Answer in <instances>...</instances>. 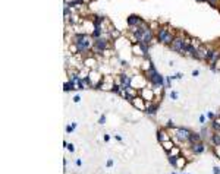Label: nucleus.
<instances>
[{
	"mask_svg": "<svg viewBox=\"0 0 220 174\" xmlns=\"http://www.w3.org/2000/svg\"><path fill=\"white\" fill-rule=\"evenodd\" d=\"M140 95H141L147 102H153L156 100V95H157V94L154 92L153 86H144L142 89H140Z\"/></svg>",
	"mask_w": 220,
	"mask_h": 174,
	"instance_id": "obj_4",
	"label": "nucleus"
},
{
	"mask_svg": "<svg viewBox=\"0 0 220 174\" xmlns=\"http://www.w3.org/2000/svg\"><path fill=\"white\" fill-rule=\"evenodd\" d=\"M109 35H110V38H112V41L114 43V41H118V39H120L122 38V32L119 31V29H116V28H113L110 32H109Z\"/></svg>",
	"mask_w": 220,
	"mask_h": 174,
	"instance_id": "obj_19",
	"label": "nucleus"
},
{
	"mask_svg": "<svg viewBox=\"0 0 220 174\" xmlns=\"http://www.w3.org/2000/svg\"><path fill=\"white\" fill-rule=\"evenodd\" d=\"M82 63H84L85 68H88L93 70V69H97V66H98V59H97L94 54H93V56H87V57H84Z\"/></svg>",
	"mask_w": 220,
	"mask_h": 174,
	"instance_id": "obj_7",
	"label": "nucleus"
},
{
	"mask_svg": "<svg viewBox=\"0 0 220 174\" xmlns=\"http://www.w3.org/2000/svg\"><path fill=\"white\" fill-rule=\"evenodd\" d=\"M183 174H189V173H183Z\"/></svg>",
	"mask_w": 220,
	"mask_h": 174,
	"instance_id": "obj_44",
	"label": "nucleus"
},
{
	"mask_svg": "<svg viewBox=\"0 0 220 174\" xmlns=\"http://www.w3.org/2000/svg\"><path fill=\"white\" fill-rule=\"evenodd\" d=\"M207 3L210 6H213V7H217V3H219V0H207Z\"/></svg>",
	"mask_w": 220,
	"mask_h": 174,
	"instance_id": "obj_27",
	"label": "nucleus"
},
{
	"mask_svg": "<svg viewBox=\"0 0 220 174\" xmlns=\"http://www.w3.org/2000/svg\"><path fill=\"white\" fill-rule=\"evenodd\" d=\"M172 29L167 27V25H160V28L156 31V39H157L160 44H163L164 39H166V37H167V34H169Z\"/></svg>",
	"mask_w": 220,
	"mask_h": 174,
	"instance_id": "obj_5",
	"label": "nucleus"
},
{
	"mask_svg": "<svg viewBox=\"0 0 220 174\" xmlns=\"http://www.w3.org/2000/svg\"><path fill=\"white\" fill-rule=\"evenodd\" d=\"M75 165H76V167H81V165H82V160H81V158H76V160H75Z\"/></svg>",
	"mask_w": 220,
	"mask_h": 174,
	"instance_id": "obj_33",
	"label": "nucleus"
},
{
	"mask_svg": "<svg viewBox=\"0 0 220 174\" xmlns=\"http://www.w3.org/2000/svg\"><path fill=\"white\" fill-rule=\"evenodd\" d=\"M132 53H134L136 57H140V59H144V57H147L145 51L142 50V47H141V44H140V43H138V44H132Z\"/></svg>",
	"mask_w": 220,
	"mask_h": 174,
	"instance_id": "obj_14",
	"label": "nucleus"
},
{
	"mask_svg": "<svg viewBox=\"0 0 220 174\" xmlns=\"http://www.w3.org/2000/svg\"><path fill=\"white\" fill-rule=\"evenodd\" d=\"M160 145H162V148H163V149H164L166 152H169L170 149H172V148H173V146L176 145V143H175V142H173L172 139H170V140H166V142H162Z\"/></svg>",
	"mask_w": 220,
	"mask_h": 174,
	"instance_id": "obj_20",
	"label": "nucleus"
},
{
	"mask_svg": "<svg viewBox=\"0 0 220 174\" xmlns=\"http://www.w3.org/2000/svg\"><path fill=\"white\" fill-rule=\"evenodd\" d=\"M205 120H207V117H205V114H201V116H200V118H198V122H200L201 124H204V123H205Z\"/></svg>",
	"mask_w": 220,
	"mask_h": 174,
	"instance_id": "obj_29",
	"label": "nucleus"
},
{
	"mask_svg": "<svg viewBox=\"0 0 220 174\" xmlns=\"http://www.w3.org/2000/svg\"><path fill=\"white\" fill-rule=\"evenodd\" d=\"M119 76H120V84H122V86H123V88H128V86H131V82H132V76L126 75L125 72L120 73Z\"/></svg>",
	"mask_w": 220,
	"mask_h": 174,
	"instance_id": "obj_16",
	"label": "nucleus"
},
{
	"mask_svg": "<svg viewBox=\"0 0 220 174\" xmlns=\"http://www.w3.org/2000/svg\"><path fill=\"white\" fill-rule=\"evenodd\" d=\"M173 133H175V136L178 138L179 142H186L188 143V140L192 135V130L188 129V127H175Z\"/></svg>",
	"mask_w": 220,
	"mask_h": 174,
	"instance_id": "obj_3",
	"label": "nucleus"
},
{
	"mask_svg": "<svg viewBox=\"0 0 220 174\" xmlns=\"http://www.w3.org/2000/svg\"><path fill=\"white\" fill-rule=\"evenodd\" d=\"M213 174H220V168L217 167V165H214V167H213Z\"/></svg>",
	"mask_w": 220,
	"mask_h": 174,
	"instance_id": "obj_38",
	"label": "nucleus"
},
{
	"mask_svg": "<svg viewBox=\"0 0 220 174\" xmlns=\"http://www.w3.org/2000/svg\"><path fill=\"white\" fill-rule=\"evenodd\" d=\"M219 60H220V50L219 48H213V47H211L210 54H209V57H207L205 62L209 63V64H216Z\"/></svg>",
	"mask_w": 220,
	"mask_h": 174,
	"instance_id": "obj_9",
	"label": "nucleus"
},
{
	"mask_svg": "<svg viewBox=\"0 0 220 174\" xmlns=\"http://www.w3.org/2000/svg\"><path fill=\"white\" fill-rule=\"evenodd\" d=\"M103 78H104V75H103L100 70H97V69L90 70L88 79H90L91 88H93V89H100V85H101V82H103Z\"/></svg>",
	"mask_w": 220,
	"mask_h": 174,
	"instance_id": "obj_1",
	"label": "nucleus"
},
{
	"mask_svg": "<svg viewBox=\"0 0 220 174\" xmlns=\"http://www.w3.org/2000/svg\"><path fill=\"white\" fill-rule=\"evenodd\" d=\"M98 123H100V124L106 123V116H100V117H98Z\"/></svg>",
	"mask_w": 220,
	"mask_h": 174,
	"instance_id": "obj_31",
	"label": "nucleus"
},
{
	"mask_svg": "<svg viewBox=\"0 0 220 174\" xmlns=\"http://www.w3.org/2000/svg\"><path fill=\"white\" fill-rule=\"evenodd\" d=\"M200 142H204L203 136L200 135V133H197V132H192L191 138H189V140H188V145L191 146V145H194V143H200Z\"/></svg>",
	"mask_w": 220,
	"mask_h": 174,
	"instance_id": "obj_17",
	"label": "nucleus"
},
{
	"mask_svg": "<svg viewBox=\"0 0 220 174\" xmlns=\"http://www.w3.org/2000/svg\"><path fill=\"white\" fill-rule=\"evenodd\" d=\"M189 148H191V152L194 154V155H201L203 152H205V145H204V142L194 143V145H191Z\"/></svg>",
	"mask_w": 220,
	"mask_h": 174,
	"instance_id": "obj_11",
	"label": "nucleus"
},
{
	"mask_svg": "<svg viewBox=\"0 0 220 174\" xmlns=\"http://www.w3.org/2000/svg\"><path fill=\"white\" fill-rule=\"evenodd\" d=\"M66 165H68V160H66V158H65V160H63V167H65V168H66Z\"/></svg>",
	"mask_w": 220,
	"mask_h": 174,
	"instance_id": "obj_42",
	"label": "nucleus"
},
{
	"mask_svg": "<svg viewBox=\"0 0 220 174\" xmlns=\"http://www.w3.org/2000/svg\"><path fill=\"white\" fill-rule=\"evenodd\" d=\"M126 22H128L129 27H144V25H147L145 21H144L142 18L136 16V15H131V16H128Z\"/></svg>",
	"mask_w": 220,
	"mask_h": 174,
	"instance_id": "obj_8",
	"label": "nucleus"
},
{
	"mask_svg": "<svg viewBox=\"0 0 220 174\" xmlns=\"http://www.w3.org/2000/svg\"><path fill=\"white\" fill-rule=\"evenodd\" d=\"M182 76H183L182 73H176V75H173V76H172V79H182Z\"/></svg>",
	"mask_w": 220,
	"mask_h": 174,
	"instance_id": "obj_37",
	"label": "nucleus"
},
{
	"mask_svg": "<svg viewBox=\"0 0 220 174\" xmlns=\"http://www.w3.org/2000/svg\"><path fill=\"white\" fill-rule=\"evenodd\" d=\"M181 152H182L181 148H179L178 145H175L169 152H167V157H179V155H181Z\"/></svg>",
	"mask_w": 220,
	"mask_h": 174,
	"instance_id": "obj_21",
	"label": "nucleus"
},
{
	"mask_svg": "<svg viewBox=\"0 0 220 174\" xmlns=\"http://www.w3.org/2000/svg\"><path fill=\"white\" fill-rule=\"evenodd\" d=\"M172 138H170L169 132H167V129H158L157 130V140L162 143V142H166V140H170Z\"/></svg>",
	"mask_w": 220,
	"mask_h": 174,
	"instance_id": "obj_13",
	"label": "nucleus"
},
{
	"mask_svg": "<svg viewBox=\"0 0 220 174\" xmlns=\"http://www.w3.org/2000/svg\"><path fill=\"white\" fill-rule=\"evenodd\" d=\"M186 163H188V160H186L183 155H179V157H176L175 167H173V168H176V170H183V168L186 167Z\"/></svg>",
	"mask_w": 220,
	"mask_h": 174,
	"instance_id": "obj_15",
	"label": "nucleus"
},
{
	"mask_svg": "<svg viewBox=\"0 0 220 174\" xmlns=\"http://www.w3.org/2000/svg\"><path fill=\"white\" fill-rule=\"evenodd\" d=\"M211 146L214 148V146H219L220 145V132H213V135H211V139L209 140Z\"/></svg>",
	"mask_w": 220,
	"mask_h": 174,
	"instance_id": "obj_18",
	"label": "nucleus"
},
{
	"mask_svg": "<svg viewBox=\"0 0 220 174\" xmlns=\"http://www.w3.org/2000/svg\"><path fill=\"white\" fill-rule=\"evenodd\" d=\"M63 91L65 92H71V91H76V86L71 82V81H68V82H65L63 84Z\"/></svg>",
	"mask_w": 220,
	"mask_h": 174,
	"instance_id": "obj_22",
	"label": "nucleus"
},
{
	"mask_svg": "<svg viewBox=\"0 0 220 174\" xmlns=\"http://www.w3.org/2000/svg\"><path fill=\"white\" fill-rule=\"evenodd\" d=\"M75 127H76V123H75V122L68 124V126H66V133H72L73 130H75Z\"/></svg>",
	"mask_w": 220,
	"mask_h": 174,
	"instance_id": "obj_24",
	"label": "nucleus"
},
{
	"mask_svg": "<svg viewBox=\"0 0 220 174\" xmlns=\"http://www.w3.org/2000/svg\"><path fill=\"white\" fill-rule=\"evenodd\" d=\"M185 35H183V32H181V31H178V34H175V38H173V41H172V44H170V50L172 51H176V53H181L182 48H183V45H185Z\"/></svg>",
	"mask_w": 220,
	"mask_h": 174,
	"instance_id": "obj_2",
	"label": "nucleus"
},
{
	"mask_svg": "<svg viewBox=\"0 0 220 174\" xmlns=\"http://www.w3.org/2000/svg\"><path fill=\"white\" fill-rule=\"evenodd\" d=\"M68 151H69V152H73V151H75V146H73L72 143H69V145H68Z\"/></svg>",
	"mask_w": 220,
	"mask_h": 174,
	"instance_id": "obj_39",
	"label": "nucleus"
},
{
	"mask_svg": "<svg viewBox=\"0 0 220 174\" xmlns=\"http://www.w3.org/2000/svg\"><path fill=\"white\" fill-rule=\"evenodd\" d=\"M114 139L118 140L119 143H122V142H123V138H122V136H120V135H114Z\"/></svg>",
	"mask_w": 220,
	"mask_h": 174,
	"instance_id": "obj_34",
	"label": "nucleus"
},
{
	"mask_svg": "<svg viewBox=\"0 0 220 174\" xmlns=\"http://www.w3.org/2000/svg\"><path fill=\"white\" fill-rule=\"evenodd\" d=\"M169 97L172 98V100H178V98H179V95H178V92H176V91H170Z\"/></svg>",
	"mask_w": 220,
	"mask_h": 174,
	"instance_id": "obj_26",
	"label": "nucleus"
},
{
	"mask_svg": "<svg viewBox=\"0 0 220 174\" xmlns=\"http://www.w3.org/2000/svg\"><path fill=\"white\" fill-rule=\"evenodd\" d=\"M172 174H178V173H176V171H175V173H172Z\"/></svg>",
	"mask_w": 220,
	"mask_h": 174,
	"instance_id": "obj_43",
	"label": "nucleus"
},
{
	"mask_svg": "<svg viewBox=\"0 0 220 174\" xmlns=\"http://www.w3.org/2000/svg\"><path fill=\"white\" fill-rule=\"evenodd\" d=\"M214 154H216V155H217V158H219V160H220V145L219 146H214Z\"/></svg>",
	"mask_w": 220,
	"mask_h": 174,
	"instance_id": "obj_32",
	"label": "nucleus"
},
{
	"mask_svg": "<svg viewBox=\"0 0 220 174\" xmlns=\"http://www.w3.org/2000/svg\"><path fill=\"white\" fill-rule=\"evenodd\" d=\"M113 86H114V78L112 75H104L103 82L100 85V91H112Z\"/></svg>",
	"mask_w": 220,
	"mask_h": 174,
	"instance_id": "obj_6",
	"label": "nucleus"
},
{
	"mask_svg": "<svg viewBox=\"0 0 220 174\" xmlns=\"http://www.w3.org/2000/svg\"><path fill=\"white\" fill-rule=\"evenodd\" d=\"M148 27H150V28H151L153 31H154V32H156V31H157V29L160 28V25H158L157 22H150V25H148Z\"/></svg>",
	"mask_w": 220,
	"mask_h": 174,
	"instance_id": "obj_25",
	"label": "nucleus"
},
{
	"mask_svg": "<svg viewBox=\"0 0 220 174\" xmlns=\"http://www.w3.org/2000/svg\"><path fill=\"white\" fill-rule=\"evenodd\" d=\"M103 139H104V142H110V135H104Z\"/></svg>",
	"mask_w": 220,
	"mask_h": 174,
	"instance_id": "obj_40",
	"label": "nucleus"
},
{
	"mask_svg": "<svg viewBox=\"0 0 220 174\" xmlns=\"http://www.w3.org/2000/svg\"><path fill=\"white\" fill-rule=\"evenodd\" d=\"M207 118H209V120H214L216 118V114L213 111H209L207 113Z\"/></svg>",
	"mask_w": 220,
	"mask_h": 174,
	"instance_id": "obj_28",
	"label": "nucleus"
},
{
	"mask_svg": "<svg viewBox=\"0 0 220 174\" xmlns=\"http://www.w3.org/2000/svg\"><path fill=\"white\" fill-rule=\"evenodd\" d=\"M166 127H172V129L175 127V126H173V120H172V118H170V120H167V124H166Z\"/></svg>",
	"mask_w": 220,
	"mask_h": 174,
	"instance_id": "obj_35",
	"label": "nucleus"
},
{
	"mask_svg": "<svg viewBox=\"0 0 220 174\" xmlns=\"http://www.w3.org/2000/svg\"><path fill=\"white\" fill-rule=\"evenodd\" d=\"M131 104L135 107L136 110H141V111H145V107H147V101L142 98L141 95L135 97V98H132V101H131Z\"/></svg>",
	"mask_w": 220,
	"mask_h": 174,
	"instance_id": "obj_10",
	"label": "nucleus"
},
{
	"mask_svg": "<svg viewBox=\"0 0 220 174\" xmlns=\"http://www.w3.org/2000/svg\"><path fill=\"white\" fill-rule=\"evenodd\" d=\"M198 75H200L198 70H192V76H198Z\"/></svg>",
	"mask_w": 220,
	"mask_h": 174,
	"instance_id": "obj_41",
	"label": "nucleus"
},
{
	"mask_svg": "<svg viewBox=\"0 0 220 174\" xmlns=\"http://www.w3.org/2000/svg\"><path fill=\"white\" fill-rule=\"evenodd\" d=\"M72 101H73V102H79V101H81V95H73Z\"/></svg>",
	"mask_w": 220,
	"mask_h": 174,
	"instance_id": "obj_36",
	"label": "nucleus"
},
{
	"mask_svg": "<svg viewBox=\"0 0 220 174\" xmlns=\"http://www.w3.org/2000/svg\"><path fill=\"white\" fill-rule=\"evenodd\" d=\"M113 164H114V161H113V160H107V163H106V167H107V168H112Z\"/></svg>",
	"mask_w": 220,
	"mask_h": 174,
	"instance_id": "obj_30",
	"label": "nucleus"
},
{
	"mask_svg": "<svg viewBox=\"0 0 220 174\" xmlns=\"http://www.w3.org/2000/svg\"><path fill=\"white\" fill-rule=\"evenodd\" d=\"M158 111V104H156V102H147V107H145V113L147 116H156Z\"/></svg>",
	"mask_w": 220,
	"mask_h": 174,
	"instance_id": "obj_12",
	"label": "nucleus"
},
{
	"mask_svg": "<svg viewBox=\"0 0 220 174\" xmlns=\"http://www.w3.org/2000/svg\"><path fill=\"white\" fill-rule=\"evenodd\" d=\"M191 44L198 50V48L203 45V41H201V39H198V38H195V37H192V38H191Z\"/></svg>",
	"mask_w": 220,
	"mask_h": 174,
	"instance_id": "obj_23",
	"label": "nucleus"
}]
</instances>
